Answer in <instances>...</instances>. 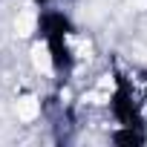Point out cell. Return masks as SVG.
I'll return each instance as SVG.
<instances>
[{"label":"cell","instance_id":"6da1fadb","mask_svg":"<svg viewBox=\"0 0 147 147\" xmlns=\"http://www.w3.org/2000/svg\"><path fill=\"white\" fill-rule=\"evenodd\" d=\"M32 66H35L38 72H43V75H52L55 61H52V49H49L46 40H40V43L32 46Z\"/></svg>","mask_w":147,"mask_h":147},{"label":"cell","instance_id":"7a4b0ae2","mask_svg":"<svg viewBox=\"0 0 147 147\" xmlns=\"http://www.w3.org/2000/svg\"><path fill=\"white\" fill-rule=\"evenodd\" d=\"M15 115L20 118V121H35L38 115H40V98H35V95H20L18 101H15Z\"/></svg>","mask_w":147,"mask_h":147},{"label":"cell","instance_id":"3957f363","mask_svg":"<svg viewBox=\"0 0 147 147\" xmlns=\"http://www.w3.org/2000/svg\"><path fill=\"white\" fill-rule=\"evenodd\" d=\"M38 29V12L35 9H23L15 15V35L18 38H29Z\"/></svg>","mask_w":147,"mask_h":147},{"label":"cell","instance_id":"277c9868","mask_svg":"<svg viewBox=\"0 0 147 147\" xmlns=\"http://www.w3.org/2000/svg\"><path fill=\"white\" fill-rule=\"evenodd\" d=\"M127 6H133L136 12H144L147 9V0H127Z\"/></svg>","mask_w":147,"mask_h":147}]
</instances>
